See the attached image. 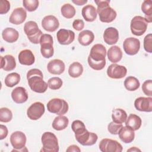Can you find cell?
<instances>
[{"label": "cell", "instance_id": "1", "mask_svg": "<svg viewBox=\"0 0 152 152\" xmlns=\"http://www.w3.org/2000/svg\"><path fill=\"white\" fill-rule=\"evenodd\" d=\"M106 49L102 44L93 45L88 56V64L94 70H101L106 65Z\"/></svg>", "mask_w": 152, "mask_h": 152}, {"label": "cell", "instance_id": "2", "mask_svg": "<svg viewBox=\"0 0 152 152\" xmlns=\"http://www.w3.org/2000/svg\"><path fill=\"white\" fill-rule=\"evenodd\" d=\"M28 84L31 90L36 93H45L48 88V85L43 80L42 72L37 68L30 69L27 73Z\"/></svg>", "mask_w": 152, "mask_h": 152}, {"label": "cell", "instance_id": "3", "mask_svg": "<svg viewBox=\"0 0 152 152\" xmlns=\"http://www.w3.org/2000/svg\"><path fill=\"white\" fill-rule=\"evenodd\" d=\"M94 2L97 6V13L102 22L109 23L116 18V12L109 6V0H99Z\"/></svg>", "mask_w": 152, "mask_h": 152}, {"label": "cell", "instance_id": "4", "mask_svg": "<svg viewBox=\"0 0 152 152\" xmlns=\"http://www.w3.org/2000/svg\"><path fill=\"white\" fill-rule=\"evenodd\" d=\"M43 147L40 151L58 152L59 151V145L56 135L51 132H44L41 138Z\"/></svg>", "mask_w": 152, "mask_h": 152}, {"label": "cell", "instance_id": "5", "mask_svg": "<svg viewBox=\"0 0 152 152\" xmlns=\"http://www.w3.org/2000/svg\"><path fill=\"white\" fill-rule=\"evenodd\" d=\"M24 31L28 40L34 44H38L43 33L39 28L37 24L33 21L26 22L24 26Z\"/></svg>", "mask_w": 152, "mask_h": 152}, {"label": "cell", "instance_id": "6", "mask_svg": "<svg viewBox=\"0 0 152 152\" xmlns=\"http://www.w3.org/2000/svg\"><path fill=\"white\" fill-rule=\"evenodd\" d=\"M48 110L58 115L65 114L69 109L68 103L64 99L54 98L50 100L47 104Z\"/></svg>", "mask_w": 152, "mask_h": 152}, {"label": "cell", "instance_id": "7", "mask_svg": "<svg viewBox=\"0 0 152 152\" xmlns=\"http://www.w3.org/2000/svg\"><path fill=\"white\" fill-rule=\"evenodd\" d=\"M40 52L43 57L50 58L53 55V37L49 34H43L40 39Z\"/></svg>", "mask_w": 152, "mask_h": 152}, {"label": "cell", "instance_id": "8", "mask_svg": "<svg viewBox=\"0 0 152 152\" xmlns=\"http://www.w3.org/2000/svg\"><path fill=\"white\" fill-rule=\"evenodd\" d=\"M148 23L145 20L144 17L137 15L133 17L131 20L130 28L133 34L140 36H142L147 28Z\"/></svg>", "mask_w": 152, "mask_h": 152}, {"label": "cell", "instance_id": "9", "mask_svg": "<svg viewBox=\"0 0 152 152\" xmlns=\"http://www.w3.org/2000/svg\"><path fill=\"white\" fill-rule=\"evenodd\" d=\"M99 149L102 152H121L122 151V145L117 141L104 138L99 143Z\"/></svg>", "mask_w": 152, "mask_h": 152}, {"label": "cell", "instance_id": "10", "mask_svg": "<svg viewBox=\"0 0 152 152\" xmlns=\"http://www.w3.org/2000/svg\"><path fill=\"white\" fill-rule=\"evenodd\" d=\"M45 111V108L44 104L40 102H36L31 104L28 108L27 115L30 119L36 121L43 116Z\"/></svg>", "mask_w": 152, "mask_h": 152}, {"label": "cell", "instance_id": "11", "mask_svg": "<svg viewBox=\"0 0 152 152\" xmlns=\"http://www.w3.org/2000/svg\"><path fill=\"white\" fill-rule=\"evenodd\" d=\"M123 48L125 52L128 55L137 54L140 49V42L135 37L126 38L123 43Z\"/></svg>", "mask_w": 152, "mask_h": 152}, {"label": "cell", "instance_id": "12", "mask_svg": "<svg viewBox=\"0 0 152 152\" xmlns=\"http://www.w3.org/2000/svg\"><path fill=\"white\" fill-rule=\"evenodd\" d=\"M75 137L76 140L80 144L84 146L94 145L98 139L97 134L93 132H90L87 129L81 134L75 135Z\"/></svg>", "mask_w": 152, "mask_h": 152}, {"label": "cell", "instance_id": "13", "mask_svg": "<svg viewBox=\"0 0 152 152\" xmlns=\"http://www.w3.org/2000/svg\"><path fill=\"white\" fill-rule=\"evenodd\" d=\"M127 73V69L125 66L113 64L109 66L107 69V75L113 79H121L124 78Z\"/></svg>", "mask_w": 152, "mask_h": 152}, {"label": "cell", "instance_id": "14", "mask_svg": "<svg viewBox=\"0 0 152 152\" xmlns=\"http://www.w3.org/2000/svg\"><path fill=\"white\" fill-rule=\"evenodd\" d=\"M56 37L59 44L68 45L71 44L75 39V33L71 30L60 29L56 33Z\"/></svg>", "mask_w": 152, "mask_h": 152}, {"label": "cell", "instance_id": "15", "mask_svg": "<svg viewBox=\"0 0 152 152\" xmlns=\"http://www.w3.org/2000/svg\"><path fill=\"white\" fill-rule=\"evenodd\" d=\"M26 136L21 131L14 132L10 136V142L14 149H21L25 147Z\"/></svg>", "mask_w": 152, "mask_h": 152}, {"label": "cell", "instance_id": "16", "mask_svg": "<svg viewBox=\"0 0 152 152\" xmlns=\"http://www.w3.org/2000/svg\"><path fill=\"white\" fill-rule=\"evenodd\" d=\"M59 22L57 18L52 15L45 16L42 20V27L49 32H53L58 28Z\"/></svg>", "mask_w": 152, "mask_h": 152}, {"label": "cell", "instance_id": "17", "mask_svg": "<svg viewBox=\"0 0 152 152\" xmlns=\"http://www.w3.org/2000/svg\"><path fill=\"white\" fill-rule=\"evenodd\" d=\"M134 106L137 110L150 112L152 111V98L140 97L135 99Z\"/></svg>", "mask_w": 152, "mask_h": 152}, {"label": "cell", "instance_id": "18", "mask_svg": "<svg viewBox=\"0 0 152 152\" xmlns=\"http://www.w3.org/2000/svg\"><path fill=\"white\" fill-rule=\"evenodd\" d=\"M26 11L21 7H18L14 10L11 14L9 18V21L15 25H18L23 23L26 19Z\"/></svg>", "mask_w": 152, "mask_h": 152}, {"label": "cell", "instance_id": "19", "mask_svg": "<svg viewBox=\"0 0 152 152\" xmlns=\"http://www.w3.org/2000/svg\"><path fill=\"white\" fill-rule=\"evenodd\" d=\"M65 66L64 62L58 59H55L50 61L48 65L47 69L49 72L53 75H60L65 71Z\"/></svg>", "mask_w": 152, "mask_h": 152}, {"label": "cell", "instance_id": "20", "mask_svg": "<svg viewBox=\"0 0 152 152\" xmlns=\"http://www.w3.org/2000/svg\"><path fill=\"white\" fill-rule=\"evenodd\" d=\"M103 39L104 42L109 45L116 43L119 40V33L118 30L112 27L106 28L103 33Z\"/></svg>", "mask_w": 152, "mask_h": 152}, {"label": "cell", "instance_id": "21", "mask_svg": "<svg viewBox=\"0 0 152 152\" xmlns=\"http://www.w3.org/2000/svg\"><path fill=\"white\" fill-rule=\"evenodd\" d=\"M11 97L15 103L21 104L26 102L27 100L28 94L26 90L24 87H17L12 91Z\"/></svg>", "mask_w": 152, "mask_h": 152}, {"label": "cell", "instance_id": "22", "mask_svg": "<svg viewBox=\"0 0 152 152\" xmlns=\"http://www.w3.org/2000/svg\"><path fill=\"white\" fill-rule=\"evenodd\" d=\"M19 62L24 65H31L34 63L35 57L31 50L24 49L21 50L18 54Z\"/></svg>", "mask_w": 152, "mask_h": 152}, {"label": "cell", "instance_id": "23", "mask_svg": "<svg viewBox=\"0 0 152 152\" xmlns=\"http://www.w3.org/2000/svg\"><path fill=\"white\" fill-rule=\"evenodd\" d=\"M16 62L14 57L11 55L1 56V68L5 71H10L15 69Z\"/></svg>", "mask_w": 152, "mask_h": 152}, {"label": "cell", "instance_id": "24", "mask_svg": "<svg viewBox=\"0 0 152 152\" xmlns=\"http://www.w3.org/2000/svg\"><path fill=\"white\" fill-rule=\"evenodd\" d=\"M81 14L84 20L88 22H93L97 18V10L92 5H87L84 7Z\"/></svg>", "mask_w": 152, "mask_h": 152}, {"label": "cell", "instance_id": "25", "mask_svg": "<svg viewBox=\"0 0 152 152\" xmlns=\"http://www.w3.org/2000/svg\"><path fill=\"white\" fill-rule=\"evenodd\" d=\"M119 137L124 143H130L135 138L134 131L128 126H122L119 134Z\"/></svg>", "mask_w": 152, "mask_h": 152}, {"label": "cell", "instance_id": "26", "mask_svg": "<svg viewBox=\"0 0 152 152\" xmlns=\"http://www.w3.org/2000/svg\"><path fill=\"white\" fill-rule=\"evenodd\" d=\"M107 53L108 59L110 62L114 64L120 61L122 58V50L118 46H111Z\"/></svg>", "mask_w": 152, "mask_h": 152}, {"label": "cell", "instance_id": "27", "mask_svg": "<svg viewBox=\"0 0 152 152\" xmlns=\"http://www.w3.org/2000/svg\"><path fill=\"white\" fill-rule=\"evenodd\" d=\"M2 36L5 42L14 43L18 40L19 33L15 29L11 27H7L2 31Z\"/></svg>", "mask_w": 152, "mask_h": 152}, {"label": "cell", "instance_id": "28", "mask_svg": "<svg viewBox=\"0 0 152 152\" xmlns=\"http://www.w3.org/2000/svg\"><path fill=\"white\" fill-rule=\"evenodd\" d=\"M94 39V33L88 30H86L81 31L78 37L79 43L83 46H88Z\"/></svg>", "mask_w": 152, "mask_h": 152}, {"label": "cell", "instance_id": "29", "mask_svg": "<svg viewBox=\"0 0 152 152\" xmlns=\"http://www.w3.org/2000/svg\"><path fill=\"white\" fill-rule=\"evenodd\" d=\"M142 121L140 116L135 114H130L125 121V125L134 131L139 129L141 126Z\"/></svg>", "mask_w": 152, "mask_h": 152}, {"label": "cell", "instance_id": "30", "mask_svg": "<svg viewBox=\"0 0 152 152\" xmlns=\"http://www.w3.org/2000/svg\"><path fill=\"white\" fill-rule=\"evenodd\" d=\"M69 124V120L66 116L59 115L55 118L53 121L52 128L56 131H61L65 129Z\"/></svg>", "mask_w": 152, "mask_h": 152}, {"label": "cell", "instance_id": "31", "mask_svg": "<svg viewBox=\"0 0 152 152\" xmlns=\"http://www.w3.org/2000/svg\"><path fill=\"white\" fill-rule=\"evenodd\" d=\"M83 66L78 62L72 63L68 68V74L72 78H78L83 74Z\"/></svg>", "mask_w": 152, "mask_h": 152}, {"label": "cell", "instance_id": "32", "mask_svg": "<svg viewBox=\"0 0 152 152\" xmlns=\"http://www.w3.org/2000/svg\"><path fill=\"white\" fill-rule=\"evenodd\" d=\"M112 118L114 122L117 124H123L127 118L126 112L122 109H115L112 110Z\"/></svg>", "mask_w": 152, "mask_h": 152}, {"label": "cell", "instance_id": "33", "mask_svg": "<svg viewBox=\"0 0 152 152\" xmlns=\"http://www.w3.org/2000/svg\"><path fill=\"white\" fill-rule=\"evenodd\" d=\"M141 10L145 14L144 18L147 23L152 21V1L151 0L144 1L141 5Z\"/></svg>", "mask_w": 152, "mask_h": 152}, {"label": "cell", "instance_id": "34", "mask_svg": "<svg viewBox=\"0 0 152 152\" xmlns=\"http://www.w3.org/2000/svg\"><path fill=\"white\" fill-rule=\"evenodd\" d=\"M140 86L139 80L133 76L128 77L124 81V86L128 91H135L139 88Z\"/></svg>", "mask_w": 152, "mask_h": 152}, {"label": "cell", "instance_id": "35", "mask_svg": "<svg viewBox=\"0 0 152 152\" xmlns=\"http://www.w3.org/2000/svg\"><path fill=\"white\" fill-rule=\"evenodd\" d=\"M20 75L17 72H12L8 74L5 78V84L8 87H12L19 83Z\"/></svg>", "mask_w": 152, "mask_h": 152}, {"label": "cell", "instance_id": "36", "mask_svg": "<svg viewBox=\"0 0 152 152\" xmlns=\"http://www.w3.org/2000/svg\"><path fill=\"white\" fill-rule=\"evenodd\" d=\"M61 12L62 15L66 18H71L75 14V9L70 4H64L61 9Z\"/></svg>", "mask_w": 152, "mask_h": 152}, {"label": "cell", "instance_id": "37", "mask_svg": "<svg viewBox=\"0 0 152 152\" xmlns=\"http://www.w3.org/2000/svg\"><path fill=\"white\" fill-rule=\"evenodd\" d=\"M12 118V113L10 109L7 107L0 109V121L1 122H9Z\"/></svg>", "mask_w": 152, "mask_h": 152}, {"label": "cell", "instance_id": "38", "mask_svg": "<svg viewBox=\"0 0 152 152\" xmlns=\"http://www.w3.org/2000/svg\"><path fill=\"white\" fill-rule=\"evenodd\" d=\"M71 128L74 132L75 135L81 134L87 129L84 124L80 120L74 121L71 124Z\"/></svg>", "mask_w": 152, "mask_h": 152}, {"label": "cell", "instance_id": "39", "mask_svg": "<svg viewBox=\"0 0 152 152\" xmlns=\"http://www.w3.org/2000/svg\"><path fill=\"white\" fill-rule=\"evenodd\" d=\"M62 80L57 77H52L48 81V85L49 88L52 90H58L62 86Z\"/></svg>", "mask_w": 152, "mask_h": 152}, {"label": "cell", "instance_id": "40", "mask_svg": "<svg viewBox=\"0 0 152 152\" xmlns=\"http://www.w3.org/2000/svg\"><path fill=\"white\" fill-rule=\"evenodd\" d=\"M23 5L29 12L35 11L39 6V1L37 0H24Z\"/></svg>", "mask_w": 152, "mask_h": 152}, {"label": "cell", "instance_id": "41", "mask_svg": "<svg viewBox=\"0 0 152 152\" xmlns=\"http://www.w3.org/2000/svg\"><path fill=\"white\" fill-rule=\"evenodd\" d=\"M122 126V124H117L113 121L108 125L107 130L111 134L118 135Z\"/></svg>", "mask_w": 152, "mask_h": 152}, {"label": "cell", "instance_id": "42", "mask_svg": "<svg viewBox=\"0 0 152 152\" xmlns=\"http://www.w3.org/2000/svg\"><path fill=\"white\" fill-rule=\"evenodd\" d=\"M142 90L145 95L151 97L152 96V80H145L142 83Z\"/></svg>", "mask_w": 152, "mask_h": 152}, {"label": "cell", "instance_id": "43", "mask_svg": "<svg viewBox=\"0 0 152 152\" xmlns=\"http://www.w3.org/2000/svg\"><path fill=\"white\" fill-rule=\"evenodd\" d=\"M144 48L150 53L152 52V34L150 33L146 35L144 39Z\"/></svg>", "mask_w": 152, "mask_h": 152}, {"label": "cell", "instance_id": "44", "mask_svg": "<svg viewBox=\"0 0 152 152\" xmlns=\"http://www.w3.org/2000/svg\"><path fill=\"white\" fill-rule=\"evenodd\" d=\"M10 8V3L7 0H1L0 1V14H4L7 13Z\"/></svg>", "mask_w": 152, "mask_h": 152}, {"label": "cell", "instance_id": "45", "mask_svg": "<svg viewBox=\"0 0 152 152\" xmlns=\"http://www.w3.org/2000/svg\"><path fill=\"white\" fill-rule=\"evenodd\" d=\"M72 27L77 31H81L84 27V23L81 19L75 20L72 23Z\"/></svg>", "mask_w": 152, "mask_h": 152}, {"label": "cell", "instance_id": "46", "mask_svg": "<svg viewBox=\"0 0 152 152\" xmlns=\"http://www.w3.org/2000/svg\"><path fill=\"white\" fill-rule=\"evenodd\" d=\"M0 131H1V134H0V140H3L8 135V129L6 126L1 124L0 125Z\"/></svg>", "mask_w": 152, "mask_h": 152}, {"label": "cell", "instance_id": "47", "mask_svg": "<svg viewBox=\"0 0 152 152\" xmlns=\"http://www.w3.org/2000/svg\"><path fill=\"white\" fill-rule=\"evenodd\" d=\"M67 152H72V151H74V152H80L81 151L80 148L76 145H71L70 146H69L68 147V148L66 150Z\"/></svg>", "mask_w": 152, "mask_h": 152}, {"label": "cell", "instance_id": "48", "mask_svg": "<svg viewBox=\"0 0 152 152\" xmlns=\"http://www.w3.org/2000/svg\"><path fill=\"white\" fill-rule=\"evenodd\" d=\"M72 1L73 3L77 5H83L87 2V0H72Z\"/></svg>", "mask_w": 152, "mask_h": 152}, {"label": "cell", "instance_id": "49", "mask_svg": "<svg viewBox=\"0 0 152 152\" xmlns=\"http://www.w3.org/2000/svg\"><path fill=\"white\" fill-rule=\"evenodd\" d=\"M141 151V150L137 148L136 147H132L127 150V151Z\"/></svg>", "mask_w": 152, "mask_h": 152}]
</instances>
